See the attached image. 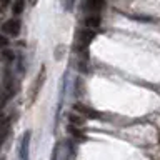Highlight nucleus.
Wrapping results in <instances>:
<instances>
[{
	"label": "nucleus",
	"instance_id": "nucleus-5",
	"mask_svg": "<svg viewBox=\"0 0 160 160\" xmlns=\"http://www.w3.org/2000/svg\"><path fill=\"white\" fill-rule=\"evenodd\" d=\"M105 2L103 0H87V10L90 13H97L98 10L103 8Z\"/></svg>",
	"mask_w": 160,
	"mask_h": 160
},
{
	"label": "nucleus",
	"instance_id": "nucleus-4",
	"mask_svg": "<svg viewBox=\"0 0 160 160\" xmlns=\"http://www.w3.org/2000/svg\"><path fill=\"white\" fill-rule=\"evenodd\" d=\"M73 110H75L78 115H82V117H90V118H98V117H100L98 112H95L93 108L85 107L83 103H75V105H73Z\"/></svg>",
	"mask_w": 160,
	"mask_h": 160
},
{
	"label": "nucleus",
	"instance_id": "nucleus-9",
	"mask_svg": "<svg viewBox=\"0 0 160 160\" xmlns=\"http://www.w3.org/2000/svg\"><path fill=\"white\" fill-rule=\"evenodd\" d=\"M0 58H2L3 62H13L15 55H13V52H10V50H3V52L0 53Z\"/></svg>",
	"mask_w": 160,
	"mask_h": 160
},
{
	"label": "nucleus",
	"instance_id": "nucleus-8",
	"mask_svg": "<svg viewBox=\"0 0 160 160\" xmlns=\"http://www.w3.org/2000/svg\"><path fill=\"white\" fill-rule=\"evenodd\" d=\"M68 120H70V123H72V127H82V125L85 123V117H82V115H68Z\"/></svg>",
	"mask_w": 160,
	"mask_h": 160
},
{
	"label": "nucleus",
	"instance_id": "nucleus-12",
	"mask_svg": "<svg viewBox=\"0 0 160 160\" xmlns=\"http://www.w3.org/2000/svg\"><path fill=\"white\" fill-rule=\"evenodd\" d=\"M0 3H2V5H3V7H7V5L10 3V0H0Z\"/></svg>",
	"mask_w": 160,
	"mask_h": 160
},
{
	"label": "nucleus",
	"instance_id": "nucleus-11",
	"mask_svg": "<svg viewBox=\"0 0 160 160\" xmlns=\"http://www.w3.org/2000/svg\"><path fill=\"white\" fill-rule=\"evenodd\" d=\"M57 152H58V147L55 148V152L52 153V160H57Z\"/></svg>",
	"mask_w": 160,
	"mask_h": 160
},
{
	"label": "nucleus",
	"instance_id": "nucleus-6",
	"mask_svg": "<svg viewBox=\"0 0 160 160\" xmlns=\"http://www.w3.org/2000/svg\"><path fill=\"white\" fill-rule=\"evenodd\" d=\"M85 25H87V27H88L90 30H95V28H97L98 25H100V17H98L97 13H95V15L92 13L87 20H85Z\"/></svg>",
	"mask_w": 160,
	"mask_h": 160
},
{
	"label": "nucleus",
	"instance_id": "nucleus-10",
	"mask_svg": "<svg viewBox=\"0 0 160 160\" xmlns=\"http://www.w3.org/2000/svg\"><path fill=\"white\" fill-rule=\"evenodd\" d=\"M8 45V40H7V37H5L3 33H0V47H7Z\"/></svg>",
	"mask_w": 160,
	"mask_h": 160
},
{
	"label": "nucleus",
	"instance_id": "nucleus-7",
	"mask_svg": "<svg viewBox=\"0 0 160 160\" xmlns=\"http://www.w3.org/2000/svg\"><path fill=\"white\" fill-rule=\"evenodd\" d=\"M25 8V0H13L12 3V13L13 15H20Z\"/></svg>",
	"mask_w": 160,
	"mask_h": 160
},
{
	"label": "nucleus",
	"instance_id": "nucleus-2",
	"mask_svg": "<svg viewBox=\"0 0 160 160\" xmlns=\"http://www.w3.org/2000/svg\"><path fill=\"white\" fill-rule=\"evenodd\" d=\"M30 138H32V132H30V130H27V132L23 133L22 140H20V148H18V160H28Z\"/></svg>",
	"mask_w": 160,
	"mask_h": 160
},
{
	"label": "nucleus",
	"instance_id": "nucleus-1",
	"mask_svg": "<svg viewBox=\"0 0 160 160\" xmlns=\"http://www.w3.org/2000/svg\"><path fill=\"white\" fill-rule=\"evenodd\" d=\"M95 38V30H90V28H85L82 30V32L78 33V37H77V45H75V48H80V50H83V48H87L90 42Z\"/></svg>",
	"mask_w": 160,
	"mask_h": 160
},
{
	"label": "nucleus",
	"instance_id": "nucleus-3",
	"mask_svg": "<svg viewBox=\"0 0 160 160\" xmlns=\"http://www.w3.org/2000/svg\"><path fill=\"white\" fill-rule=\"evenodd\" d=\"M20 20H17V18H10V20H7V22L3 23V27H2V30L5 33H8V35H12V37H17V35L20 33Z\"/></svg>",
	"mask_w": 160,
	"mask_h": 160
}]
</instances>
